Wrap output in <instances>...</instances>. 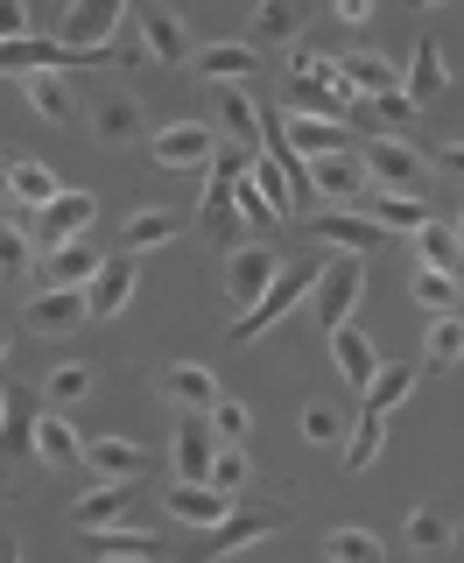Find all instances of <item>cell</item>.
Here are the masks:
<instances>
[{"instance_id": "8", "label": "cell", "mask_w": 464, "mask_h": 563, "mask_svg": "<svg viewBox=\"0 0 464 563\" xmlns=\"http://www.w3.org/2000/svg\"><path fill=\"white\" fill-rule=\"evenodd\" d=\"M176 479H205L211 472V457H219V430H211V416L205 409H190V416H176Z\"/></svg>"}, {"instance_id": "21", "label": "cell", "mask_w": 464, "mask_h": 563, "mask_svg": "<svg viewBox=\"0 0 464 563\" xmlns=\"http://www.w3.org/2000/svg\"><path fill=\"white\" fill-rule=\"evenodd\" d=\"M99 261H106V254H99V246L85 240V233H78V240H57V246H49V261H43V282H64V289H85V282L99 275Z\"/></svg>"}, {"instance_id": "43", "label": "cell", "mask_w": 464, "mask_h": 563, "mask_svg": "<svg viewBox=\"0 0 464 563\" xmlns=\"http://www.w3.org/2000/svg\"><path fill=\"white\" fill-rule=\"evenodd\" d=\"M422 360H430V366H457L464 360V317L457 310L430 317V345H422Z\"/></svg>"}, {"instance_id": "19", "label": "cell", "mask_w": 464, "mask_h": 563, "mask_svg": "<svg viewBox=\"0 0 464 563\" xmlns=\"http://www.w3.org/2000/svg\"><path fill=\"white\" fill-rule=\"evenodd\" d=\"M78 542H85V556H134V563L163 556V542H155L148 528H134V521H120V528H78Z\"/></svg>"}, {"instance_id": "51", "label": "cell", "mask_w": 464, "mask_h": 563, "mask_svg": "<svg viewBox=\"0 0 464 563\" xmlns=\"http://www.w3.org/2000/svg\"><path fill=\"white\" fill-rule=\"evenodd\" d=\"M246 472H254V465H246V451H240V444H219V457H211L205 479L219 486V493H240V486H246Z\"/></svg>"}, {"instance_id": "45", "label": "cell", "mask_w": 464, "mask_h": 563, "mask_svg": "<svg viewBox=\"0 0 464 563\" xmlns=\"http://www.w3.org/2000/svg\"><path fill=\"white\" fill-rule=\"evenodd\" d=\"M457 296H464V282L451 275V268H416V303L422 310H457Z\"/></svg>"}, {"instance_id": "47", "label": "cell", "mask_w": 464, "mask_h": 563, "mask_svg": "<svg viewBox=\"0 0 464 563\" xmlns=\"http://www.w3.org/2000/svg\"><path fill=\"white\" fill-rule=\"evenodd\" d=\"M324 556H338V563H380V536H366V528H331Z\"/></svg>"}, {"instance_id": "55", "label": "cell", "mask_w": 464, "mask_h": 563, "mask_svg": "<svg viewBox=\"0 0 464 563\" xmlns=\"http://www.w3.org/2000/svg\"><path fill=\"white\" fill-rule=\"evenodd\" d=\"M331 14H338V22H352V29H360V22H373V0H331Z\"/></svg>"}, {"instance_id": "42", "label": "cell", "mask_w": 464, "mask_h": 563, "mask_svg": "<svg viewBox=\"0 0 464 563\" xmlns=\"http://www.w3.org/2000/svg\"><path fill=\"white\" fill-rule=\"evenodd\" d=\"M373 219H380L387 233H416V225H430V205L408 198V190H380V198H373Z\"/></svg>"}, {"instance_id": "60", "label": "cell", "mask_w": 464, "mask_h": 563, "mask_svg": "<svg viewBox=\"0 0 464 563\" xmlns=\"http://www.w3.org/2000/svg\"><path fill=\"white\" fill-rule=\"evenodd\" d=\"M408 8H437V0H408Z\"/></svg>"}, {"instance_id": "38", "label": "cell", "mask_w": 464, "mask_h": 563, "mask_svg": "<svg viewBox=\"0 0 464 563\" xmlns=\"http://www.w3.org/2000/svg\"><path fill=\"white\" fill-rule=\"evenodd\" d=\"M408 395H416V366H408V360H401V366H395V360H380V374L366 380V409H380V416H387V409H401Z\"/></svg>"}, {"instance_id": "31", "label": "cell", "mask_w": 464, "mask_h": 563, "mask_svg": "<svg viewBox=\"0 0 464 563\" xmlns=\"http://www.w3.org/2000/svg\"><path fill=\"white\" fill-rule=\"evenodd\" d=\"M35 457H43V465H85V437L70 430L64 416H35Z\"/></svg>"}, {"instance_id": "52", "label": "cell", "mask_w": 464, "mask_h": 563, "mask_svg": "<svg viewBox=\"0 0 464 563\" xmlns=\"http://www.w3.org/2000/svg\"><path fill=\"white\" fill-rule=\"evenodd\" d=\"M302 437H310V444H338V437H345V416H338L331 401H310V409H302Z\"/></svg>"}, {"instance_id": "46", "label": "cell", "mask_w": 464, "mask_h": 563, "mask_svg": "<svg viewBox=\"0 0 464 563\" xmlns=\"http://www.w3.org/2000/svg\"><path fill=\"white\" fill-rule=\"evenodd\" d=\"M232 205H240V225H275V219H281V211L267 205V190L254 184V169L232 176Z\"/></svg>"}, {"instance_id": "37", "label": "cell", "mask_w": 464, "mask_h": 563, "mask_svg": "<svg viewBox=\"0 0 464 563\" xmlns=\"http://www.w3.org/2000/svg\"><path fill=\"white\" fill-rule=\"evenodd\" d=\"M219 128L225 141H240V148H261V106L240 92V85H225V99H219Z\"/></svg>"}, {"instance_id": "48", "label": "cell", "mask_w": 464, "mask_h": 563, "mask_svg": "<svg viewBox=\"0 0 464 563\" xmlns=\"http://www.w3.org/2000/svg\"><path fill=\"white\" fill-rule=\"evenodd\" d=\"M205 416H211V430H219V444H246V430H254V409H246V401H232V395H219Z\"/></svg>"}, {"instance_id": "40", "label": "cell", "mask_w": 464, "mask_h": 563, "mask_svg": "<svg viewBox=\"0 0 464 563\" xmlns=\"http://www.w3.org/2000/svg\"><path fill=\"white\" fill-rule=\"evenodd\" d=\"M451 542H457V521L443 515V507H416V515H408V550L437 556V550H451Z\"/></svg>"}, {"instance_id": "17", "label": "cell", "mask_w": 464, "mask_h": 563, "mask_svg": "<svg viewBox=\"0 0 464 563\" xmlns=\"http://www.w3.org/2000/svg\"><path fill=\"white\" fill-rule=\"evenodd\" d=\"M338 85H345V92H395L401 85V64L387 57V49H352V57H338Z\"/></svg>"}, {"instance_id": "3", "label": "cell", "mask_w": 464, "mask_h": 563, "mask_svg": "<svg viewBox=\"0 0 464 563\" xmlns=\"http://www.w3.org/2000/svg\"><path fill=\"white\" fill-rule=\"evenodd\" d=\"M360 163H366V176H380L387 190H408V198L430 190V163H422V148L408 134H373L360 148Z\"/></svg>"}, {"instance_id": "20", "label": "cell", "mask_w": 464, "mask_h": 563, "mask_svg": "<svg viewBox=\"0 0 464 563\" xmlns=\"http://www.w3.org/2000/svg\"><path fill=\"white\" fill-rule=\"evenodd\" d=\"M281 128H289V148L302 155V163H317V155H338V148H352V141H345V120H317V113H281Z\"/></svg>"}, {"instance_id": "2", "label": "cell", "mask_w": 464, "mask_h": 563, "mask_svg": "<svg viewBox=\"0 0 464 563\" xmlns=\"http://www.w3.org/2000/svg\"><path fill=\"white\" fill-rule=\"evenodd\" d=\"M360 296H366V254H338L317 268V289H310V310H317V324L338 331L352 310H360Z\"/></svg>"}, {"instance_id": "59", "label": "cell", "mask_w": 464, "mask_h": 563, "mask_svg": "<svg viewBox=\"0 0 464 563\" xmlns=\"http://www.w3.org/2000/svg\"><path fill=\"white\" fill-rule=\"evenodd\" d=\"M8 345H14V339H8V324H0V360H8Z\"/></svg>"}, {"instance_id": "25", "label": "cell", "mask_w": 464, "mask_h": 563, "mask_svg": "<svg viewBox=\"0 0 464 563\" xmlns=\"http://www.w3.org/2000/svg\"><path fill=\"white\" fill-rule=\"evenodd\" d=\"M254 64H261L254 43H205V49H190V70H198V78H211V85H240Z\"/></svg>"}, {"instance_id": "50", "label": "cell", "mask_w": 464, "mask_h": 563, "mask_svg": "<svg viewBox=\"0 0 464 563\" xmlns=\"http://www.w3.org/2000/svg\"><path fill=\"white\" fill-rule=\"evenodd\" d=\"M29 261H35V246L22 225H0V282H22L29 275Z\"/></svg>"}, {"instance_id": "58", "label": "cell", "mask_w": 464, "mask_h": 563, "mask_svg": "<svg viewBox=\"0 0 464 563\" xmlns=\"http://www.w3.org/2000/svg\"><path fill=\"white\" fill-rule=\"evenodd\" d=\"M0 556H8V563H14V536H0Z\"/></svg>"}, {"instance_id": "56", "label": "cell", "mask_w": 464, "mask_h": 563, "mask_svg": "<svg viewBox=\"0 0 464 563\" xmlns=\"http://www.w3.org/2000/svg\"><path fill=\"white\" fill-rule=\"evenodd\" d=\"M437 163H443V169H451V176H464V141H451V148H443V155H437Z\"/></svg>"}, {"instance_id": "26", "label": "cell", "mask_w": 464, "mask_h": 563, "mask_svg": "<svg viewBox=\"0 0 464 563\" xmlns=\"http://www.w3.org/2000/svg\"><path fill=\"white\" fill-rule=\"evenodd\" d=\"M141 49H148L155 64H190V35L163 8H141Z\"/></svg>"}, {"instance_id": "34", "label": "cell", "mask_w": 464, "mask_h": 563, "mask_svg": "<svg viewBox=\"0 0 464 563\" xmlns=\"http://www.w3.org/2000/svg\"><path fill=\"white\" fill-rule=\"evenodd\" d=\"M163 387L176 395V409H211V401H219V374H211V366H198V360L169 366Z\"/></svg>"}, {"instance_id": "49", "label": "cell", "mask_w": 464, "mask_h": 563, "mask_svg": "<svg viewBox=\"0 0 464 563\" xmlns=\"http://www.w3.org/2000/svg\"><path fill=\"white\" fill-rule=\"evenodd\" d=\"M92 387V366H78V360H64V366H49V380H43V395L57 401V409H70V401Z\"/></svg>"}, {"instance_id": "44", "label": "cell", "mask_w": 464, "mask_h": 563, "mask_svg": "<svg viewBox=\"0 0 464 563\" xmlns=\"http://www.w3.org/2000/svg\"><path fill=\"white\" fill-rule=\"evenodd\" d=\"M8 198H22V205L43 211L49 198H57V169H49V163H14V176H8Z\"/></svg>"}, {"instance_id": "61", "label": "cell", "mask_w": 464, "mask_h": 563, "mask_svg": "<svg viewBox=\"0 0 464 563\" xmlns=\"http://www.w3.org/2000/svg\"><path fill=\"white\" fill-rule=\"evenodd\" d=\"M0 409H8V387H0Z\"/></svg>"}, {"instance_id": "18", "label": "cell", "mask_w": 464, "mask_h": 563, "mask_svg": "<svg viewBox=\"0 0 464 563\" xmlns=\"http://www.w3.org/2000/svg\"><path fill=\"white\" fill-rule=\"evenodd\" d=\"M331 360H338V374H345V387H360V395H366V380L380 374V352H373V339L352 324V317L331 331Z\"/></svg>"}, {"instance_id": "12", "label": "cell", "mask_w": 464, "mask_h": 563, "mask_svg": "<svg viewBox=\"0 0 464 563\" xmlns=\"http://www.w3.org/2000/svg\"><path fill=\"white\" fill-rule=\"evenodd\" d=\"M92 219H99V198H92V190H57V198L35 211V225H43L49 246H57V240H78Z\"/></svg>"}, {"instance_id": "22", "label": "cell", "mask_w": 464, "mask_h": 563, "mask_svg": "<svg viewBox=\"0 0 464 563\" xmlns=\"http://www.w3.org/2000/svg\"><path fill=\"white\" fill-rule=\"evenodd\" d=\"M275 515H225L219 528H205V556H240V550H254V542L275 536Z\"/></svg>"}, {"instance_id": "53", "label": "cell", "mask_w": 464, "mask_h": 563, "mask_svg": "<svg viewBox=\"0 0 464 563\" xmlns=\"http://www.w3.org/2000/svg\"><path fill=\"white\" fill-rule=\"evenodd\" d=\"M289 70L296 78H317V85H338V57H324V49H296Z\"/></svg>"}, {"instance_id": "4", "label": "cell", "mask_w": 464, "mask_h": 563, "mask_svg": "<svg viewBox=\"0 0 464 563\" xmlns=\"http://www.w3.org/2000/svg\"><path fill=\"white\" fill-rule=\"evenodd\" d=\"M134 0H64V29H57V43L64 49H99V43H113V29H120V14H128Z\"/></svg>"}, {"instance_id": "27", "label": "cell", "mask_w": 464, "mask_h": 563, "mask_svg": "<svg viewBox=\"0 0 464 563\" xmlns=\"http://www.w3.org/2000/svg\"><path fill=\"white\" fill-rule=\"evenodd\" d=\"M85 465H92L99 479H141V472H148V451L128 444V437H99V444H85Z\"/></svg>"}, {"instance_id": "35", "label": "cell", "mask_w": 464, "mask_h": 563, "mask_svg": "<svg viewBox=\"0 0 464 563\" xmlns=\"http://www.w3.org/2000/svg\"><path fill=\"white\" fill-rule=\"evenodd\" d=\"M169 240H176V211H163V205L134 211V219L120 225V254H148V246H169Z\"/></svg>"}, {"instance_id": "9", "label": "cell", "mask_w": 464, "mask_h": 563, "mask_svg": "<svg viewBox=\"0 0 464 563\" xmlns=\"http://www.w3.org/2000/svg\"><path fill=\"white\" fill-rule=\"evenodd\" d=\"M134 254H106L99 261V275L92 282H85V310H92V317H120V310H128V296H134Z\"/></svg>"}, {"instance_id": "54", "label": "cell", "mask_w": 464, "mask_h": 563, "mask_svg": "<svg viewBox=\"0 0 464 563\" xmlns=\"http://www.w3.org/2000/svg\"><path fill=\"white\" fill-rule=\"evenodd\" d=\"M29 35V0H0V43Z\"/></svg>"}, {"instance_id": "62", "label": "cell", "mask_w": 464, "mask_h": 563, "mask_svg": "<svg viewBox=\"0 0 464 563\" xmlns=\"http://www.w3.org/2000/svg\"><path fill=\"white\" fill-rule=\"evenodd\" d=\"M457 240H464V219H457Z\"/></svg>"}, {"instance_id": "7", "label": "cell", "mask_w": 464, "mask_h": 563, "mask_svg": "<svg viewBox=\"0 0 464 563\" xmlns=\"http://www.w3.org/2000/svg\"><path fill=\"white\" fill-rule=\"evenodd\" d=\"M198 233L219 246V254H232V240L246 233L240 225V205H232V169H211L205 176V205H198Z\"/></svg>"}, {"instance_id": "30", "label": "cell", "mask_w": 464, "mask_h": 563, "mask_svg": "<svg viewBox=\"0 0 464 563\" xmlns=\"http://www.w3.org/2000/svg\"><path fill=\"white\" fill-rule=\"evenodd\" d=\"M302 22H310V0H261L246 43H289V35H302Z\"/></svg>"}, {"instance_id": "5", "label": "cell", "mask_w": 464, "mask_h": 563, "mask_svg": "<svg viewBox=\"0 0 464 563\" xmlns=\"http://www.w3.org/2000/svg\"><path fill=\"white\" fill-rule=\"evenodd\" d=\"M275 275H281V254H275V246H261V240L254 246H232V254H225V296H232V310H246Z\"/></svg>"}, {"instance_id": "41", "label": "cell", "mask_w": 464, "mask_h": 563, "mask_svg": "<svg viewBox=\"0 0 464 563\" xmlns=\"http://www.w3.org/2000/svg\"><path fill=\"white\" fill-rule=\"evenodd\" d=\"M22 92H29V106H35L43 120H57V128H64V113H70V85H64V70H29Z\"/></svg>"}, {"instance_id": "16", "label": "cell", "mask_w": 464, "mask_h": 563, "mask_svg": "<svg viewBox=\"0 0 464 563\" xmlns=\"http://www.w3.org/2000/svg\"><path fill=\"white\" fill-rule=\"evenodd\" d=\"M345 120H360V128H373V134H408V120H416V99L401 92H352V106H345Z\"/></svg>"}, {"instance_id": "24", "label": "cell", "mask_w": 464, "mask_h": 563, "mask_svg": "<svg viewBox=\"0 0 464 563\" xmlns=\"http://www.w3.org/2000/svg\"><path fill=\"white\" fill-rule=\"evenodd\" d=\"M281 99H289V113H317V120H345V106H352V92L345 85H317V78H281Z\"/></svg>"}, {"instance_id": "11", "label": "cell", "mask_w": 464, "mask_h": 563, "mask_svg": "<svg viewBox=\"0 0 464 563\" xmlns=\"http://www.w3.org/2000/svg\"><path fill=\"white\" fill-rule=\"evenodd\" d=\"M211 148H219V134L198 128V120H176V128L155 134V163H163V169H205Z\"/></svg>"}, {"instance_id": "23", "label": "cell", "mask_w": 464, "mask_h": 563, "mask_svg": "<svg viewBox=\"0 0 464 563\" xmlns=\"http://www.w3.org/2000/svg\"><path fill=\"white\" fill-rule=\"evenodd\" d=\"M310 184L324 190V198L352 205V198H360V190H366V163H360V155H352V148H338V155H317V163H310Z\"/></svg>"}, {"instance_id": "39", "label": "cell", "mask_w": 464, "mask_h": 563, "mask_svg": "<svg viewBox=\"0 0 464 563\" xmlns=\"http://www.w3.org/2000/svg\"><path fill=\"white\" fill-rule=\"evenodd\" d=\"M416 254H422V268H464V240H457V225H416Z\"/></svg>"}, {"instance_id": "29", "label": "cell", "mask_w": 464, "mask_h": 563, "mask_svg": "<svg viewBox=\"0 0 464 563\" xmlns=\"http://www.w3.org/2000/svg\"><path fill=\"white\" fill-rule=\"evenodd\" d=\"M380 451H387V416L360 409V416H352V437H345V472H373Z\"/></svg>"}, {"instance_id": "6", "label": "cell", "mask_w": 464, "mask_h": 563, "mask_svg": "<svg viewBox=\"0 0 464 563\" xmlns=\"http://www.w3.org/2000/svg\"><path fill=\"white\" fill-rule=\"evenodd\" d=\"M85 317H92V310H85V289H64V282H49V289L29 296L22 324H29V331H49V339H70Z\"/></svg>"}, {"instance_id": "10", "label": "cell", "mask_w": 464, "mask_h": 563, "mask_svg": "<svg viewBox=\"0 0 464 563\" xmlns=\"http://www.w3.org/2000/svg\"><path fill=\"white\" fill-rule=\"evenodd\" d=\"M169 515L190 528H219L232 515V493H219L211 479H169Z\"/></svg>"}, {"instance_id": "33", "label": "cell", "mask_w": 464, "mask_h": 563, "mask_svg": "<svg viewBox=\"0 0 464 563\" xmlns=\"http://www.w3.org/2000/svg\"><path fill=\"white\" fill-rule=\"evenodd\" d=\"M92 134L106 141V148H120V141H134V134H141V106H134L128 92H106V99L92 106Z\"/></svg>"}, {"instance_id": "32", "label": "cell", "mask_w": 464, "mask_h": 563, "mask_svg": "<svg viewBox=\"0 0 464 563\" xmlns=\"http://www.w3.org/2000/svg\"><path fill=\"white\" fill-rule=\"evenodd\" d=\"M296 163H281V155H254V184L267 190V205H275L281 211V219H296V205H302V184H296V176H289Z\"/></svg>"}, {"instance_id": "14", "label": "cell", "mask_w": 464, "mask_h": 563, "mask_svg": "<svg viewBox=\"0 0 464 563\" xmlns=\"http://www.w3.org/2000/svg\"><path fill=\"white\" fill-rule=\"evenodd\" d=\"M134 515H141L134 479H99V486L78 500V528H120V521H134Z\"/></svg>"}, {"instance_id": "1", "label": "cell", "mask_w": 464, "mask_h": 563, "mask_svg": "<svg viewBox=\"0 0 464 563\" xmlns=\"http://www.w3.org/2000/svg\"><path fill=\"white\" fill-rule=\"evenodd\" d=\"M317 268H324V261H289V268H281L275 282H267V289L254 296V303H246L240 317H232V345H246V339H261V331H275L281 317H289L302 296L317 289Z\"/></svg>"}, {"instance_id": "15", "label": "cell", "mask_w": 464, "mask_h": 563, "mask_svg": "<svg viewBox=\"0 0 464 563\" xmlns=\"http://www.w3.org/2000/svg\"><path fill=\"white\" fill-rule=\"evenodd\" d=\"M310 233L324 246H338V254H373V246H387V225L373 219V211H366V219H352V211H324Z\"/></svg>"}, {"instance_id": "28", "label": "cell", "mask_w": 464, "mask_h": 563, "mask_svg": "<svg viewBox=\"0 0 464 563\" xmlns=\"http://www.w3.org/2000/svg\"><path fill=\"white\" fill-rule=\"evenodd\" d=\"M0 70H70V49L64 43H43V35H14V43H0Z\"/></svg>"}, {"instance_id": "57", "label": "cell", "mask_w": 464, "mask_h": 563, "mask_svg": "<svg viewBox=\"0 0 464 563\" xmlns=\"http://www.w3.org/2000/svg\"><path fill=\"white\" fill-rule=\"evenodd\" d=\"M8 176H14V163H8V155H0V198H8Z\"/></svg>"}, {"instance_id": "36", "label": "cell", "mask_w": 464, "mask_h": 563, "mask_svg": "<svg viewBox=\"0 0 464 563\" xmlns=\"http://www.w3.org/2000/svg\"><path fill=\"white\" fill-rule=\"evenodd\" d=\"M0 451L8 457H35V401L8 387V409H0Z\"/></svg>"}, {"instance_id": "13", "label": "cell", "mask_w": 464, "mask_h": 563, "mask_svg": "<svg viewBox=\"0 0 464 563\" xmlns=\"http://www.w3.org/2000/svg\"><path fill=\"white\" fill-rule=\"evenodd\" d=\"M443 85H451V64H443V43L437 35H422L416 49H408V64H401V92L416 99V106H430Z\"/></svg>"}]
</instances>
